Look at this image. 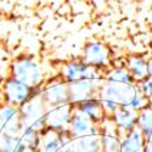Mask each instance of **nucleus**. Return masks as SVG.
<instances>
[{
  "instance_id": "1",
  "label": "nucleus",
  "mask_w": 152,
  "mask_h": 152,
  "mask_svg": "<svg viewBox=\"0 0 152 152\" xmlns=\"http://www.w3.org/2000/svg\"><path fill=\"white\" fill-rule=\"evenodd\" d=\"M16 75L17 79L23 82L24 84L26 83H35L39 80V69H38L32 62L24 61L21 62L20 65L16 68Z\"/></svg>"
},
{
  "instance_id": "2",
  "label": "nucleus",
  "mask_w": 152,
  "mask_h": 152,
  "mask_svg": "<svg viewBox=\"0 0 152 152\" xmlns=\"http://www.w3.org/2000/svg\"><path fill=\"white\" fill-rule=\"evenodd\" d=\"M7 91L11 99H14L15 101H18V102H21V101H23L27 97V86L23 82L18 79L10 82V84L7 85Z\"/></svg>"
},
{
  "instance_id": "3",
  "label": "nucleus",
  "mask_w": 152,
  "mask_h": 152,
  "mask_svg": "<svg viewBox=\"0 0 152 152\" xmlns=\"http://www.w3.org/2000/svg\"><path fill=\"white\" fill-rule=\"evenodd\" d=\"M86 60L93 63H102L105 61V50L100 44H93L86 49Z\"/></svg>"
},
{
  "instance_id": "4",
  "label": "nucleus",
  "mask_w": 152,
  "mask_h": 152,
  "mask_svg": "<svg viewBox=\"0 0 152 152\" xmlns=\"http://www.w3.org/2000/svg\"><path fill=\"white\" fill-rule=\"evenodd\" d=\"M74 129H75V130H78V132H80V133H83L84 130H86V129H88V124H86L85 119H83V118H78L77 122L74 123Z\"/></svg>"
},
{
  "instance_id": "5",
  "label": "nucleus",
  "mask_w": 152,
  "mask_h": 152,
  "mask_svg": "<svg viewBox=\"0 0 152 152\" xmlns=\"http://www.w3.org/2000/svg\"><path fill=\"white\" fill-rule=\"evenodd\" d=\"M14 113H15V111L12 110V108H6L1 113V116H4V119H10L12 116H14Z\"/></svg>"
}]
</instances>
